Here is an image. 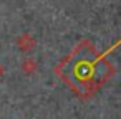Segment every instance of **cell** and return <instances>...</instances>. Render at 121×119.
Listing matches in <instances>:
<instances>
[{"mask_svg":"<svg viewBox=\"0 0 121 119\" xmlns=\"http://www.w3.org/2000/svg\"><path fill=\"white\" fill-rule=\"evenodd\" d=\"M56 73L76 91H90L91 86L101 84L111 73L106 60L98 56L95 46L83 40L56 68Z\"/></svg>","mask_w":121,"mask_h":119,"instance_id":"6da1fadb","label":"cell"}]
</instances>
